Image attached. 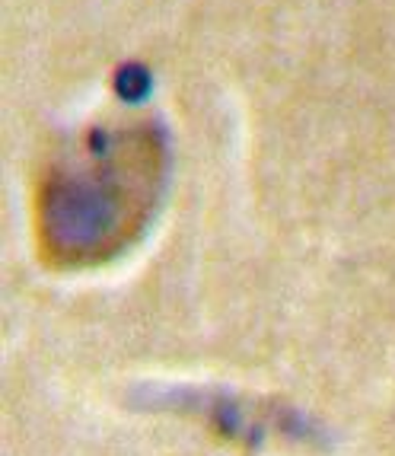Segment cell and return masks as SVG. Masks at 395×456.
Segmentation results:
<instances>
[{
  "instance_id": "1",
  "label": "cell",
  "mask_w": 395,
  "mask_h": 456,
  "mask_svg": "<svg viewBox=\"0 0 395 456\" xmlns=\"http://www.w3.org/2000/svg\"><path fill=\"white\" fill-rule=\"evenodd\" d=\"M163 173L150 131L90 137L38 183V249L54 268H86L131 243L144 227Z\"/></svg>"
}]
</instances>
